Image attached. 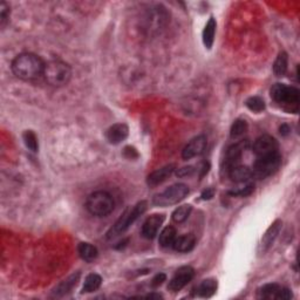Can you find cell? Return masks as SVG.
Listing matches in <instances>:
<instances>
[{
    "label": "cell",
    "instance_id": "17",
    "mask_svg": "<svg viewBox=\"0 0 300 300\" xmlns=\"http://www.w3.org/2000/svg\"><path fill=\"white\" fill-rule=\"evenodd\" d=\"M228 172L232 181L238 183V184H244V183L250 182L251 178H253L252 170L245 166H239V164L231 168Z\"/></svg>",
    "mask_w": 300,
    "mask_h": 300
},
{
    "label": "cell",
    "instance_id": "38",
    "mask_svg": "<svg viewBox=\"0 0 300 300\" xmlns=\"http://www.w3.org/2000/svg\"><path fill=\"white\" fill-rule=\"evenodd\" d=\"M145 297H147V298H157V299H159V298H162V295H161V294H156V293H152V294L145 295Z\"/></svg>",
    "mask_w": 300,
    "mask_h": 300
},
{
    "label": "cell",
    "instance_id": "27",
    "mask_svg": "<svg viewBox=\"0 0 300 300\" xmlns=\"http://www.w3.org/2000/svg\"><path fill=\"white\" fill-rule=\"evenodd\" d=\"M247 128H249V126H247V122L245 121V120H243V119L236 120V121L232 123V126H231L230 137L231 138L242 137L243 135L247 131Z\"/></svg>",
    "mask_w": 300,
    "mask_h": 300
},
{
    "label": "cell",
    "instance_id": "25",
    "mask_svg": "<svg viewBox=\"0 0 300 300\" xmlns=\"http://www.w3.org/2000/svg\"><path fill=\"white\" fill-rule=\"evenodd\" d=\"M176 230L175 228L172 227H167L164 228L162 232L160 234V245L162 247H172V244H174L175 239L177 236H176Z\"/></svg>",
    "mask_w": 300,
    "mask_h": 300
},
{
    "label": "cell",
    "instance_id": "7",
    "mask_svg": "<svg viewBox=\"0 0 300 300\" xmlns=\"http://www.w3.org/2000/svg\"><path fill=\"white\" fill-rule=\"evenodd\" d=\"M188 194H189V186L183 183H177V184L167 188L162 193L155 195L153 198V203L162 208L175 205L184 200Z\"/></svg>",
    "mask_w": 300,
    "mask_h": 300
},
{
    "label": "cell",
    "instance_id": "15",
    "mask_svg": "<svg viewBox=\"0 0 300 300\" xmlns=\"http://www.w3.org/2000/svg\"><path fill=\"white\" fill-rule=\"evenodd\" d=\"M175 171V164H168V166L154 171L147 177V184L150 188H155L162 184L172 175Z\"/></svg>",
    "mask_w": 300,
    "mask_h": 300
},
{
    "label": "cell",
    "instance_id": "29",
    "mask_svg": "<svg viewBox=\"0 0 300 300\" xmlns=\"http://www.w3.org/2000/svg\"><path fill=\"white\" fill-rule=\"evenodd\" d=\"M22 138H24V142H25L26 147H27L29 150H32L33 153L38 152V149H39L38 137L32 130H26L24 133V135H22Z\"/></svg>",
    "mask_w": 300,
    "mask_h": 300
},
{
    "label": "cell",
    "instance_id": "22",
    "mask_svg": "<svg viewBox=\"0 0 300 300\" xmlns=\"http://www.w3.org/2000/svg\"><path fill=\"white\" fill-rule=\"evenodd\" d=\"M280 287V285L276 283L262 285L257 290V297L259 299H277V294H278Z\"/></svg>",
    "mask_w": 300,
    "mask_h": 300
},
{
    "label": "cell",
    "instance_id": "10",
    "mask_svg": "<svg viewBox=\"0 0 300 300\" xmlns=\"http://www.w3.org/2000/svg\"><path fill=\"white\" fill-rule=\"evenodd\" d=\"M249 144L247 140L245 141H239L237 143L231 144L230 147L227 149L225 153V159H224V168L229 171L231 168L238 166L239 161L242 159L243 153L245 152V149Z\"/></svg>",
    "mask_w": 300,
    "mask_h": 300
},
{
    "label": "cell",
    "instance_id": "11",
    "mask_svg": "<svg viewBox=\"0 0 300 300\" xmlns=\"http://www.w3.org/2000/svg\"><path fill=\"white\" fill-rule=\"evenodd\" d=\"M206 145H208V138L205 135H198L189 141L184 149L182 152V157L184 160H191L194 157L202 155L205 152Z\"/></svg>",
    "mask_w": 300,
    "mask_h": 300
},
{
    "label": "cell",
    "instance_id": "36",
    "mask_svg": "<svg viewBox=\"0 0 300 300\" xmlns=\"http://www.w3.org/2000/svg\"><path fill=\"white\" fill-rule=\"evenodd\" d=\"M123 154H125L126 157H128V159H136V157L138 156V154L136 152V149L135 148H131V147H126L125 148V152H123Z\"/></svg>",
    "mask_w": 300,
    "mask_h": 300
},
{
    "label": "cell",
    "instance_id": "9",
    "mask_svg": "<svg viewBox=\"0 0 300 300\" xmlns=\"http://www.w3.org/2000/svg\"><path fill=\"white\" fill-rule=\"evenodd\" d=\"M252 149L254 155L259 157L279 152V144L275 137L270 136V135H262L254 141Z\"/></svg>",
    "mask_w": 300,
    "mask_h": 300
},
{
    "label": "cell",
    "instance_id": "26",
    "mask_svg": "<svg viewBox=\"0 0 300 300\" xmlns=\"http://www.w3.org/2000/svg\"><path fill=\"white\" fill-rule=\"evenodd\" d=\"M191 211H193V206L190 204H184L182 206H178V208L172 212V220L178 224L185 222V220L189 218Z\"/></svg>",
    "mask_w": 300,
    "mask_h": 300
},
{
    "label": "cell",
    "instance_id": "31",
    "mask_svg": "<svg viewBox=\"0 0 300 300\" xmlns=\"http://www.w3.org/2000/svg\"><path fill=\"white\" fill-rule=\"evenodd\" d=\"M10 16H11L10 5L5 2H2L0 3V26H2V28H4L7 25V22L10 20Z\"/></svg>",
    "mask_w": 300,
    "mask_h": 300
},
{
    "label": "cell",
    "instance_id": "33",
    "mask_svg": "<svg viewBox=\"0 0 300 300\" xmlns=\"http://www.w3.org/2000/svg\"><path fill=\"white\" fill-rule=\"evenodd\" d=\"M195 172V169L193 166H189V167H183L181 169H178L177 172H176V175L178 176V177H188V176H191Z\"/></svg>",
    "mask_w": 300,
    "mask_h": 300
},
{
    "label": "cell",
    "instance_id": "1",
    "mask_svg": "<svg viewBox=\"0 0 300 300\" xmlns=\"http://www.w3.org/2000/svg\"><path fill=\"white\" fill-rule=\"evenodd\" d=\"M45 66L46 63L39 55L34 53H21L14 58L11 68L18 79L31 81L44 75Z\"/></svg>",
    "mask_w": 300,
    "mask_h": 300
},
{
    "label": "cell",
    "instance_id": "4",
    "mask_svg": "<svg viewBox=\"0 0 300 300\" xmlns=\"http://www.w3.org/2000/svg\"><path fill=\"white\" fill-rule=\"evenodd\" d=\"M115 208V202L111 195L107 191H94L87 197L86 209L91 215L102 218L113 212Z\"/></svg>",
    "mask_w": 300,
    "mask_h": 300
},
{
    "label": "cell",
    "instance_id": "12",
    "mask_svg": "<svg viewBox=\"0 0 300 300\" xmlns=\"http://www.w3.org/2000/svg\"><path fill=\"white\" fill-rule=\"evenodd\" d=\"M164 219H166V216L162 215V213H155V215H152L148 217L147 219L144 220L143 225H142V236L145 239H154L156 237V235L159 234L161 227L164 223Z\"/></svg>",
    "mask_w": 300,
    "mask_h": 300
},
{
    "label": "cell",
    "instance_id": "14",
    "mask_svg": "<svg viewBox=\"0 0 300 300\" xmlns=\"http://www.w3.org/2000/svg\"><path fill=\"white\" fill-rule=\"evenodd\" d=\"M281 228H283V222H281L280 219H277L272 223L271 227H270L268 230H266L265 235L262 236L261 243H260V252L261 253L266 252V251H268L270 247L273 245V243H275L276 238L278 237Z\"/></svg>",
    "mask_w": 300,
    "mask_h": 300
},
{
    "label": "cell",
    "instance_id": "21",
    "mask_svg": "<svg viewBox=\"0 0 300 300\" xmlns=\"http://www.w3.org/2000/svg\"><path fill=\"white\" fill-rule=\"evenodd\" d=\"M216 20L215 18L211 17L209 19V21L206 22L205 27L203 29V44L204 46L210 50L212 47L213 43H215V34H216Z\"/></svg>",
    "mask_w": 300,
    "mask_h": 300
},
{
    "label": "cell",
    "instance_id": "28",
    "mask_svg": "<svg viewBox=\"0 0 300 300\" xmlns=\"http://www.w3.org/2000/svg\"><path fill=\"white\" fill-rule=\"evenodd\" d=\"M245 104L251 111H254V113H261L265 109V101L259 96L249 97V99L246 100Z\"/></svg>",
    "mask_w": 300,
    "mask_h": 300
},
{
    "label": "cell",
    "instance_id": "3",
    "mask_svg": "<svg viewBox=\"0 0 300 300\" xmlns=\"http://www.w3.org/2000/svg\"><path fill=\"white\" fill-rule=\"evenodd\" d=\"M72 67L62 60H53L46 63L44 70V78L52 87H63L68 85L72 79Z\"/></svg>",
    "mask_w": 300,
    "mask_h": 300
},
{
    "label": "cell",
    "instance_id": "32",
    "mask_svg": "<svg viewBox=\"0 0 300 300\" xmlns=\"http://www.w3.org/2000/svg\"><path fill=\"white\" fill-rule=\"evenodd\" d=\"M292 297H293V294H292L290 288L287 287H280L278 294H277V299L278 300H290Z\"/></svg>",
    "mask_w": 300,
    "mask_h": 300
},
{
    "label": "cell",
    "instance_id": "6",
    "mask_svg": "<svg viewBox=\"0 0 300 300\" xmlns=\"http://www.w3.org/2000/svg\"><path fill=\"white\" fill-rule=\"evenodd\" d=\"M281 166V155L279 152L269 154V155L257 157L253 164L252 175L253 177L265 179L269 176L276 174Z\"/></svg>",
    "mask_w": 300,
    "mask_h": 300
},
{
    "label": "cell",
    "instance_id": "2",
    "mask_svg": "<svg viewBox=\"0 0 300 300\" xmlns=\"http://www.w3.org/2000/svg\"><path fill=\"white\" fill-rule=\"evenodd\" d=\"M272 100L288 113L297 114L299 111L300 92L297 87L287 86L285 84H276L272 86L271 91Z\"/></svg>",
    "mask_w": 300,
    "mask_h": 300
},
{
    "label": "cell",
    "instance_id": "16",
    "mask_svg": "<svg viewBox=\"0 0 300 300\" xmlns=\"http://www.w3.org/2000/svg\"><path fill=\"white\" fill-rule=\"evenodd\" d=\"M80 276H81L80 272H75L72 276H69L67 279L62 280L58 286H55L53 288V291H52V295L56 298H60V297H63V295H66L67 293H69V292L78 285L79 280H80Z\"/></svg>",
    "mask_w": 300,
    "mask_h": 300
},
{
    "label": "cell",
    "instance_id": "20",
    "mask_svg": "<svg viewBox=\"0 0 300 300\" xmlns=\"http://www.w3.org/2000/svg\"><path fill=\"white\" fill-rule=\"evenodd\" d=\"M78 252H79V256H80L82 259H84L85 261H88V262L95 260L97 256H99V251H97L96 246H94L89 243H85V242L79 244Z\"/></svg>",
    "mask_w": 300,
    "mask_h": 300
},
{
    "label": "cell",
    "instance_id": "19",
    "mask_svg": "<svg viewBox=\"0 0 300 300\" xmlns=\"http://www.w3.org/2000/svg\"><path fill=\"white\" fill-rule=\"evenodd\" d=\"M217 291V280L213 278H209L202 281L196 287L197 297L201 298H210L216 293Z\"/></svg>",
    "mask_w": 300,
    "mask_h": 300
},
{
    "label": "cell",
    "instance_id": "34",
    "mask_svg": "<svg viewBox=\"0 0 300 300\" xmlns=\"http://www.w3.org/2000/svg\"><path fill=\"white\" fill-rule=\"evenodd\" d=\"M166 279H167V276L164 275V273H159V275H156L152 280V286L159 287L164 283V281H166Z\"/></svg>",
    "mask_w": 300,
    "mask_h": 300
},
{
    "label": "cell",
    "instance_id": "8",
    "mask_svg": "<svg viewBox=\"0 0 300 300\" xmlns=\"http://www.w3.org/2000/svg\"><path fill=\"white\" fill-rule=\"evenodd\" d=\"M195 277V270L191 266H182L175 272L174 277L169 281L168 290L174 292H179L183 287H185Z\"/></svg>",
    "mask_w": 300,
    "mask_h": 300
},
{
    "label": "cell",
    "instance_id": "23",
    "mask_svg": "<svg viewBox=\"0 0 300 300\" xmlns=\"http://www.w3.org/2000/svg\"><path fill=\"white\" fill-rule=\"evenodd\" d=\"M101 284H102V278L101 276L96 275V273H91L86 277L85 284L82 286V293H92V292L99 290Z\"/></svg>",
    "mask_w": 300,
    "mask_h": 300
},
{
    "label": "cell",
    "instance_id": "37",
    "mask_svg": "<svg viewBox=\"0 0 300 300\" xmlns=\"http://www.w3.org/2000/svg\"><path fill=\"white\" fill-rule=\"evenodd\" d=\"M279 130H280V134L284 135V136H286L287 134H290V127H288L287 125L281 126L279 128Z\"/></svg>",
    "mask_w": 300,
    "mask_h": 300
},
{
    "label": "cell",
    "instance_id": "18",
    "mask_svg": "<svg viewBox=\"0 0 300 300\" xmlns=\"http://www.w3.org/2000/svg\"><path fill=\"white\" fill-rule=\"evenodd\" d=\"M196 244V238L193 234H188L176 237L174 244H172V249L177 252H190L195 247Z\"/></svg>",
    "mask_w": 300,
    "mask_h": 300
},
{
    "label": "cell",
    "instance_id": "5",
    "mask_svg": "<svg viewBox=\"0 0 300 300\" xmlns=\"http://www.w3.org/2000/svg\"><path fill=\"white\" fill-rule=\"evenodd\" d=\"M148 208V203L145 201H141L138 202L136 205H134L133 208L127 209L125 213L120 217L113 227L110 228V230L107 232V238L111 239L118 237V236L122 235L123 232H126L128 229L133 225L135 222H136L138 217L141 215H143L145 212V210Z\"/></svg>",
    "mask_w": 300,
    "mask_h": 300
},
{
    "label": "cell",
    "instance_id": "30",
    "mask_svg": "<svg viewBox=\"0 0 300 300\" xmlns=\"http://www.w3.org/2000/svg\"><path fill=\"white\" fill-rule=\"evenodd\" d=\"M254 190V184L251 182H247V183H244V185L237 188V189H234L231 191H229V195H231V196H242V197H245V196H249L253 193Z\"/></svg>",
    "mask_w": 300,
    "mask_h": 300
},
{
    "label": "cell",
    "instance_id": "35",
    "mask_svg": "<svg viewBox=\"0 0 300 300\" xmlns=\"http://www.w3.org/2000/svg\"><path fill=\"white\" fill-rule=\"evenodd\" d=\"M213 196H215V189H213V188H208V189H205L201 195L202 200H204V201L211 200Z\"/></svg>",
    "mask_w": 300,
    "mask_h": 300
},
{
    "label": "cell",
    "instance_id": "24",
    "mask_svg": "<svg viewBox=\"0 0 300 300\" xmlns=\"http://www.w3.org/2000/svg\"><path fill=\"white\" fill-rule=\"evenodd\" d=\"M288 66V56L286 52H280L279 55L277 56L275 63H273V73L276 77H284L287 72Z\"/></svg>",
    "mask_w": 300,
    "mask_h": 300
},
{
    "label": "cell",
    "instance_id": "13",
    "mask_svg": "<svg viewBox=\"0 0 300 300\" xmlns=\"http://www.w3.org/2000/svg\"><path fill=\"white\" fill-rule=\"evenodd\" d=\"M129 128L125 123H115L106 131V138L110 144H120L128 137Z\"/></svg>",
    "mask_w": 300,
    "mask_h": 300
}]
</instances>
